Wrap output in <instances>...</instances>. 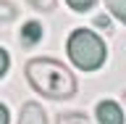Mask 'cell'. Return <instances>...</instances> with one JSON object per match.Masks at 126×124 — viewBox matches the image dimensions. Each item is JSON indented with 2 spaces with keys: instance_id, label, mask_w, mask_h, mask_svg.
Listing matches in <instances>:
<instances>
[{
  "instance_id": "cell-1",
  "label": "cell",
  "mask_w": 126,
  "mask_h": 124,
  "mask_svg": "<svg viewBox=\"0 0 126 124\" xmlns=\"http://www.w3.org/2000/svg\"><path fill=\"white\" fill-rule=\"evenodd\" d=\"M24 74L32 90L50 100H66L76 95V77L55 58H32L24 66Z\"/></svg>"
},
{
  "instance_id": "cell-2",
  "label": "cell",
  "mask_w": 126,
  "mask_h": 124,
  "mask_svg": "<svg viewBox=\"0 0 126 124\" xmlns=\"http://www.w3.org/2000/svg\"><path fill=\"white\" fill-rule=\"evenodd\" d=\"M66 53L79 71H97L108 58V48L100 34L89 29H74L66 42Z\"/></svg>"
},
{
  "instance_id": "cell-3",
  "label": "cell",
  "mask_w": 126,
  "mask_h": 124,
  "mask_svg": "<svg viewBox=\"0 0 126 124\" xmlns=\"http://www.w3.org/2000/svg\"><path fill=\"white\" fill-rule=\"evenodd\" d=\"M94 114H97L100 124H124V111L116 100H100Z\"/></svg>"
},
{
  "instance_id": "cell-4",
  "label": "cell",
  "mask_w": 126,
  "mask_h": 124,
  "mask_svg": "<svg viewBox=\"0 0 126 124\" xmlns=\"http://www.w3.org/2000/svg\"><path fill=\"white\" fill-rule=\"evenodd\" d=\"M18 124H47V114L42 111V106L34 100L24 103L21 114H18Z\"/></svg>"
},
{
  "instance_id": "cell-5",
  "label": "cell",
  "mask_w": 126,
  "mask_h": 124,
  "mask_svg": "<svg viewBox=\"0 0 126 124\" xmlns=\"http://www.w3.org/2000/svg\"><path fill=\"white\" fill-rule=\"evenodd\" d=\"M39 40H42V24L39 21H26L21 26V42L24 45H37Z\"/></svg>"
},
{
  "instance_id": "cell-6",
  "label": "cell",
  "mask_w": 126,
  "mask_h": 124,
  "mask_svg": "<svg viewBox=\"0 0 126 124\" xmlns=\"http://www.w3.org/2000/svg\"><path fill=\"white\" fill-rule=\"evenodd\" d=\"M58 124H92V119L84 111H66L58 116Z\"/></svg>"
},
{
  "instance_id": "cell-7",
  "label": "cell",
  "mask_w": 126,
  "mask_h": 124,
  "mask_svg": "<svg viewBox=\"0 0 126 124\" xmlns=\"http://www.w3.org/2000/svg\"><path fill=\"white\" fill-rule=\"evenodd\" d=\"M105 8H108L121 24H126V0H105Z\"/></svg>"
},
{
  "instance_id": "cell-8",
  "label": "cell",
  "mask_w": 126,
  "mask_h": 124,
  "mask_svg": "<svg viewBox=\"0 0 126 124\" xmlns=\"http://www.w3.org/2000/svg\"><path fill=\"white\" fill-rule=\"evenodd\" d=\"M16 19V5L8 0H0V24H8Z\"/></svg>"
},
{
  "instance_id": "cell-9",
  "label": "cell",
  "mask_w": 126,
  "mask_h": 124,
  "mask_svg": "<svg viewBox=\"0 0 126 124\" xmlns=\"http://www.w3.org/2000/svg\"><path fill=\"white\" fill-rule=\"evenodd\" d=\"M68 3L71 11H76V13H84V11H92L97 5V0H66Z\"/></svg>"
},
{
  "instance_id": "cell-10",
  "label": "cell",
  "mask_w": 126,
  "mask_h": 124,
  "mask_svg": "<svg viewBox=\"0 0 126 124\" xmlns=\"http://www.w3.org/2000/svg\"><path fill=\"white\" fill-rule=\"evenodd\" d=\"M26 3H29L32 8H34V11H55V0H26Z\"/></svg>"
},
{
  "instance_id": "cell-11",
  "label": "cell",
  "mask_w": 126,
  "mask_h": 124,
  "mask_svg": "<svg viewBox=\"0 0 126 124\" xmlns=\"http://www.w3.org/2000/svg\"><path fill=\"white\" fill-rule=\"evenodd\" d=\"M8 69H11V55H8L5 48H0V79L8 74Z\"/></svg>"
},
{
  "instance_id": "cell-12",
  "label": "cell",
  "mask_w": 126,
  "mask_h": 124,
  "mask_svg": "<svg viewBox=\"0 0 126 124\" xmlns=\"http://www.w3.org/2000/svg\"><path fill=\"white\" fill-rule=\"evenodd\" d=\"M0 124H11V116H8V108L0 103Z\"/></svg>"
},
{
  "instance_id": "cell-13",
  "label": "cell",
  "mask_w": 126,
  "mask_h": 124,
  "mask_svg": "<svg viewBox=\"0 0 126 124\" xmlns=\"http://www.w3.org/2000/svg\"><path fill=\"white\" fill-rule=\"evenodd\" d=\"M94 24H97V26H105V29H108V26H110L108 16H97V19H94Z\"/></svg>"
},
{
  "instance_id": "cell-14",
  "label": "cell",
  "mask_w": 126,
  "mask_h": 124,
  "mask_svg": "<svg viewBox=\"0 0 126 124\" xmlns=\"http://www.w3.org/2000/svg\"><path fill=\"white\" fill-rule=\"evenodd\" d=\"M124 103H126V90H124Z\"/></svg>"
}]
</instances>
